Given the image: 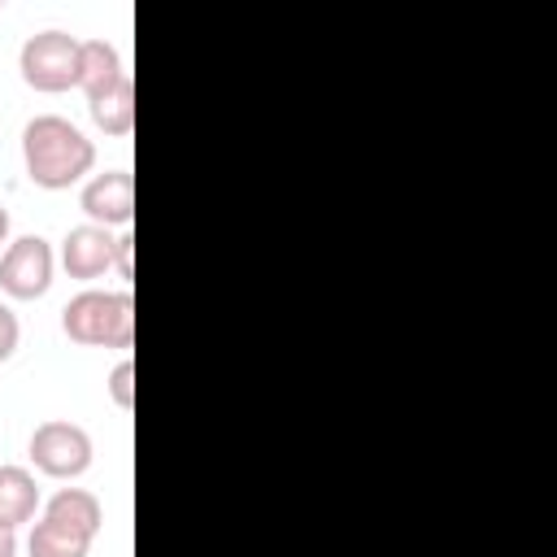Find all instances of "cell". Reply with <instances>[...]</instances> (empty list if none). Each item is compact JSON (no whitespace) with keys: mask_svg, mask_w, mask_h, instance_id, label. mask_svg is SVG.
Segmentation results:
<instances>
[{"mask_svg":"<svg viewBox=\"0 0 557 557\" xmlns=\"http://www.w3.org/2000/svg\"><path fill=\"white\" fill-rule=\"evenodd\" d=\"M22 161H26V174L35 187L61 191L96 165V148L70 117L39 113L22 126Z\"/></svg>","mask_w":557,"mask_h":557,"instance_id":"obj_1","label":"cell"},{"mask_svg":"<svg viewBox=\"0 0 557 557\" xmlns=\"http://www.w3.org/2000/svg\"><path fill=\"white\" fill-rule=\"evenodd\" d=\"M61 326L74 344H87V348H131L135 300L131 292H78L61 309Z\"/></svg>","mask_w":557,"mask_h":557,"instance_id":"obj_2","label":"cell"},{"mask_svg":"<svg viewBox=\"0 0 557 557\" xmlns=\"http://www.w3.org/2000/svg\"><path fill=\"white\" fill-rule=\"evenodd\" d=\"M78 48L83 39L65 35V30H39L22 44V57H17V70L26 78V87L35 91H70L78 87Z\"/></svg>","mask_w":557,"mask_h":557,"instance_id":"obj_3","label":"cell"},{"mask_svg":"<svg viewBox=\"0 0 557 557\" xmlns=\"http://www.w3.org/2000/svg\"><path fill=\"white\" fill-rule=\"evenodd\" d=\"M30 461L48 479H78L91 466V435L65 418L39 422L30 431Z\"/></svg>","mask_w":557,"mask_h":557,"instance_id":"obj_4","label":"cell"},{"mask_svg":"<svg viewBox=\"0 0 557 557\" xmlns=\"http://www.w3.org/2000/svg\"><path fill=\"white\" fill-rule=\"evenodd\" d=\"M52 248L44 235H22L0 252V292L13 300H35L52 287Z\"/></svg>","mask_w":557,"mask_h":557,"instance_id":"obj_5","label":"cell"},{"mask_svg":"<svg viewBox=\"0 0 557 557\" xmlns=\"http://www.w3.org/2000/svg\"><path fill=\"white\" fill-rule=\"evenodd\" d=\"M78 205L91 218V226H126L135 218V178L126 170H104L83 187Z\"/></svg>","mask_w":557,"mask_h":557,"instance_id":"obj_6","label":"cell"},{"mask_svg":"<svg viewBox=\"0 0 557 557\" xmlns=\"http://www.w3.org/2000/svg\"><path fill=\"white\" fill-rule=\"evenodd\" d=\"M113 248H117V239L104 226L83 222V226L65 231V239H61V265H65L70 278H100L104 270H113Z\"/></svg>","mask_w":557,"mask_h":557,"instance_id":"obj_7","label":"cell"},{"mask_svg":"<svg viewBox=\"0 0 557 557\" xmlns=\"http://www.w3.org/2000/svg\"><path fill=\"white\" fill-rule=\"evenodd\" d=\"M122 83H126V65H122L117 48L109 39H83V48H78V91L87 96V104L104 100Z\"/></svg>","mask_w":557,"mask_h":557,"instance_id":"obj_8","label":"cell"},{"mask_svg":"<svg viewBox=\"0 0 557 557\" xmlns=\"http://www.w3.org/2000/svg\"><path fill=\"white\" fill-rule=\"evenodd\" d=\"M44 518H48V522H61V527H70V531H78V535H87V540H96V531L104 527L100 500H96L91 492H83V487H61V492L44 505Z\"/></svg>","mask_w":557,"mask_h":557,"instance_id":"obj_9","label":"cell"},{"mask_svg":"<svg viewBox=\"0 0 557 557\" xmlns=\"http://www.w3.org/2000/svg\"><path fill=\"white\" fill-rule=\"evenodd\" d=\"M39 509V487L35 474L22 466H0V527L17 531L22 522H30Z\"/></svg>","mask_w":557,"mask_h":557,"instance_id":"obj_10","label":"cell"},{"mask_svg":"<svg viewBox=\"0 0 557 557\" xmlns=\"http://www.w3.org/2000/svg\"><path fill=\"white\" fill-rule=\"evenodd\" d=\"M87 548H91L87 535L61 527V522H48V518H39L30 527V540H26L30 557H87Z\"/></svg>","mask_w":557,"mask_h":557,"instance_id":"obj_11","label":"cell"},{"mask_svg":"<svg viewBox=\"0 0 557 557\" xmlns=\"http://www.w3.org/2000/svg\"><path fill=\"white\" fill-rule=\"evenodd\" d=\"M87 109H91V122H96L104 135H113V139L131 135V126H135V83H131V74H126V83H122L117 91H109L104 100H96V104H87Z\"/></svg>","mask_w":557,"mask_h":557,"instance_id":"obj_12","label":"cell"},{"mask_svg":"<svg viewBox=\"0 0 557 557\" xmlns=\"http://www.w3.org/2000/svg\"><path fill=\"white\" fill-rule=\"evenodd\" d=\"M109 396H113L117 409H135V361H131V357H122V361L113 366V374H109Z\"/></svg>","mask_w":557,"mask_h":557,"instance_id":"obj_13","label":"cell"},{"mask_svg":"<svg viewBox=\"0 0 557 557\" xmlns=\"http://www.w3.org/2000/svg\"><path fill=\"white\" fill-rule=\"evenodd\" d=\"M17 339H22V326H17V313L9 305H0V361H9L17 352Z\"/></svg>","mask_w":557,"mask_h":557,"instance_id":"obj_14","label":"cell"},{"mask_svg":"<svg viewBox=\"0 0 557 557\" xmlns=\"http://www.w3.org/2000/svg\"><path fill=\"white\" fill-rule=\"evenodd\" d=\"M131 252H135V235H117V248H113V265H117V274H122V278H135Z\"/></svg>","mask_w":557,"mask_h":557,"instance_id":"obj_15","label":"cell"},{"mask_svg":"<svg viewBox=\"0 0 557 557\" xmlns=\"http://www.w3.org/2000/svg\"><path fill=\"white\" fill-rule=\"evenodd\" d=\"M0 557H17V535L9 527H0Z\"/></svg>","mask_w":557,"mask_h":557,"instance_id":"obj_16","label":"cell"},{"mask_svg":"<svg viewBox=\"0 0 557 557\" xmlns=\"http://www.w3.org/2000/svg\"><path fill=\"white\" fill-rule=\"evenodd\" d=\"M4 239H9V209L0 205V244H4Z\"/></svg>","mask_w":557,"mask_h":557,"instance_id":"obj_17","label":"cell"}]
</instances>
